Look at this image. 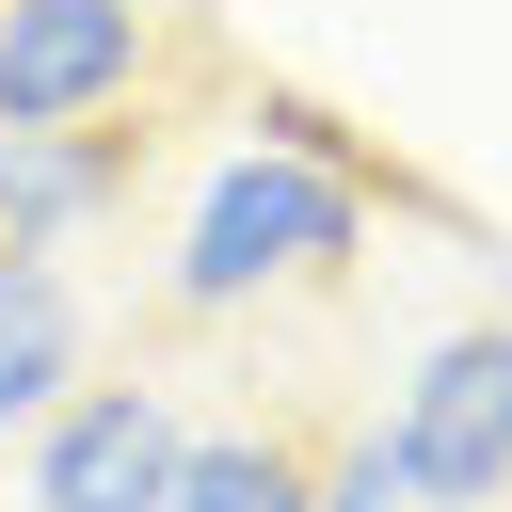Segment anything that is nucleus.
I'll list each match as a JSON object with an SVG mask.
<instances>
[{
	"mask_svg": "<svg viewBox=\"0 0 512 512\" xmlns=\"http://www.w3.org/2000/svg\"><path fill=\"white\" fill-rule=\"evenodd\" d=\"M176 448H192L176 384H64L32 416V512H160Z\"/></svg>",
	"mask_w": 512,
	"mask_h": 512,
	"instance_id": "4",
	"label": "nucleus"
},
{
	"mask_svg": "<svg viewBox=\"0 0 512 512\" xmlns=\"http://www.w3.org/2000/svg\"><path fill=\"white\" fill-rule=\"evenodd\" d=\"M80 384V288L48 256H0V432H32Z\"/></svg>",
	"mask_w": 512,
	"mask_h": 512,
	"instance_id": "6",
	"label": "nucleus"
},
{
	"mask_svg": "<svg viewBox=\"0 0 512 512\" xmlns=\"http://www.w3.org/2000/svg\"><path fill=\"white\" fill-rule=\"evenodd\" d=\"M304 496H320V464L288 432H192L160 480V512H304Z\"/></svg>",
	"mask_w": 512,
	"mask_h": 512,
	"instance_id": "7",
	"label": "nucleus"
},
{
	"mask_svg": "<svg viewBox=\"0 0 512 512\" xmlns=\"http://www.w3.org/2000/svg\"><path fill=\"white\" fill-rule=\"evenodd\" d=\"M144 192V128L80 112V128H0V256H48L80 224H112Z\"/></svg>",
	"mask_w": 512,
	"mask_h": 512,
	"instance_id": "5",
	"label": "nucleus"
},
{
	"mask_svg": "<svg viewBox=\"0 0 512 512\" xmlns=\"http://www.w3.org/2000/svg\"><path fill=\"white\" fill-rule=\"evenodd\" d=\"M304 512H416V496H400V464H384V432H368V448H336V464H320V496H304Z\"/></svg>",
	"mask_w": 512,
	"mask_h": 512,
	"instance_id": "8",
	"label": "nucleus"
},
{
	"mask_svg": "<svg viewBox=\"0 0 512 512\" xmlns=\"http://www.w3.org/2000/svg\"><path fill=\"white\" fill-rule=\"evenodd\" d=\"M352 240H368V192L304 144V112H272V144H240V160L192 192L160 288H176V320H240V304H272V288H320Z\"/></svg>",
	"mask_w": 512,
	"mask_h": 512,
	"instance_id": "1",
	"label": "nucleus"
},
{
	"mask_svg": "<svg viewBox=\"0 0 512 512\" xmlns=\"http://www.w3.org/2000/svg\"><path fill=\"white\" fill-rule=\"evenodd\" d=\"M384 464L416 512H496L512 496V320H464L416 352L400 416H384Z\"/></svg>",
	"mask_w": 512,
	"mask_h": 512,
	"instance_id": "2",
	"label": "nucleus"
},
{
	"mask_svg": "<svg viewBox=\"0 0 512 512\" xmlns=\"http://www.w3.org/2000/svg\"><path fill=\"white\" fill-rule=\"evenodd\" d=\"M160 64V0H0V128L128 112Z\"/></svg>",
	"mask_w": 512,
	"mask_h": 512,
	"instance_id": "3",
	"label": "nucleus"
}]
</instances>
